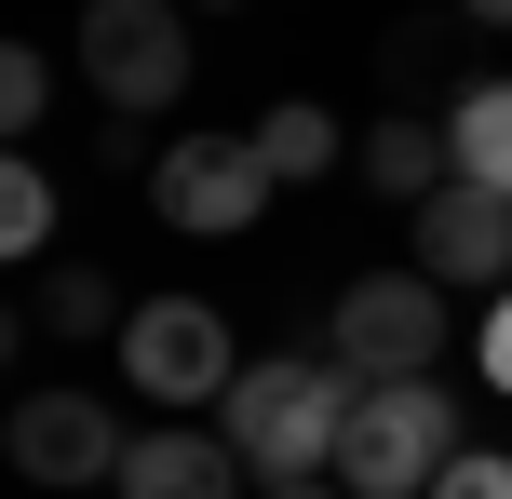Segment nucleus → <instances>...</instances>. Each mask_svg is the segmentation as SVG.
<instances>
[{
  "label": "nucleus",
  "mask_w": 512,
  "mask_h": 499,
  "mask_svg": "<svg viewBox=\"0 0 512 499\" xmlns=\"http://www.w3.org/2000/svg\"><path fill=\"white\" fill-rule=\"evenodd\" d=\"M189 14H216V0H189Z\"/></svg>",
  "instance_id": "nucleus-20"
},
{
  "label": "nucleus",
  "mask_w": 512,
  "mask_h": 499,
  "mask_svg": "<svg viewBox=\"0 0 512 499\" xmlns=\"http://www.w3.org/2000/svg\"><path fill=\"white\" fill-rule=\"evenodd\" d=\"M405 230H418V270L432 284H512V189L445 176L432 203H405Z\"/></svg>",
  "instance_id": "nucleus-8"
},
{
  "label": "nucleus",
  "mask_w": 512,
  "mask_h": 499,
  "mask_svg": "<svg viewBox=\"0 0 512 499\" xmlns=\"http://www.w3.org/2000/svg\"><path fill=\"white\" fill-rule=\"evenodd\" d=\"M122 284H108V270L95 257H81V270H54L41 257V284H27V324H14V338H122Z\"/></svg>",
  "instance_id": "nucleus-11"
},
{
  "label": "nucleus",
  "mask_w": 512,
  "mask_h": 499,
  "mask_svg": "<svg viewBox=\"0 0 512 499\" xmlns=\"http://www.w3.org/2000/svg\"><path fill=\"white\" fill-rule=\"evenodd\" d=\"M472 351H486V392L512 405V284H499V311H486V324H472Z\"/></svg>",
  "instance_id": "nucleus-17"
},
{
  "label": "nucleus",
  "mask_w": 512,
  "mask_h": 499,
  "mask_svg": "<svg viewBox=\"0 0 512 499\" xmlns=\"http://www.w3.org/2000/svg\"><path fill=\"white\" fill-rule=\"evenodd\" d=\"M364 189H378V203H432L445 176H459V149H445V122H405V108H391V122H364Z\"/></svg>",
  "instance_id": "nucleus-10"
},
{
  "label": "nucleus",
  "mask_w": 512,
  "mask_h": 499,
  "mask_svg": "<svg viewBox=\"0 0 512 499\" xmlns=\"http://www.w3.org/2000/svg\"><path fill=\"white\" fill-rule=\"evenodd\" d=\"M459 14H472V27H512V0H459Z\"/></svg>",
  "instance_id": "nucleus-19"
},
{
  "label": "nucleus",
  "mask_w": 512,
  "mask_h": 499,
  "mask_svg": "<svg viewBox=\"0 0 512 499\" xmlns=\"http://www.w3.org/2000/svg\"><path fill=\"white\" fill-rule=\"evenodd\" d=\"M122 378H135L149 405H176V419H189V405L216 419V405H230V378H243V338H230V311H216V297H149V311L122 324Z\"/></svg>",
  "instance_id": "nucleus-5"
},
{
  "label": "nucleus",
  "mask_w": 512,
  "mask_h": 499,
  "mask_svg": "<svg viewBox=\"0 0 512 499\" xmlns=\"http://www.w3.org/2000/svg\"><path fill=\"white\" fill-rule=\"evenodd\" d=\"M432 499H512V459L499 446H459V459H445V486Z\"/></svg>",
  "instance_id": "nucleus-16"
},
{
  "label": "nucleus",
  "mask_w": 512,
  "mask_h": 499,
  "mask_svg": "<svg viewBox=\"0 0 512 499\" xmlns=\"http://www.w3.org/2000/svg\"><path fill=\"white\" fill-rule=\"evenodd\" d=\"M41 122H54V54L14 41V54H0V135H41Z\"/></svg>",
  "instance_id": "nucleus-14"
},
{
  "label": "nucleus",
  "mask_w": 512,
  "mask_h": 499,
  "mask_svg": "<svg viewBox=\"0 0 512 499\" xmlns=\"http://www.w3.org/2000/svg\"><path fill=\"white\" fill-rule=\"evenodd\" d=\"M256 499H351V486H337V473H297V486H256Z\"/></svg>",
  "instance_id": "nucleus-18"
},
{
  "label": "nucleus",
  "mask_w": 512,
  "mask_h": 499,
  "mask_svg": "<svg viewBox=\"0 0 512 499\" xmlns=\"http://www.w3.org/2000/svg\"><path fill=\"white\" fill-rule=\"evenodd\" d=\"M0 243H14V257H54V176H41V162L0 176Z\"/></svg>",
  "instance_id": "nucleus-15"
},
{
  "label": "nucleus",
  "mask_w": 512,
  "mask_h": 499,
  "mask_svg": "<svg viewBox=\"0 0 512 499\" xmlns=\"http://www.w3.org/2000/svg\"><path fill=\"white\" fill-rule=\"evenodd\" d=\"M445 149H459V176L512 189V81H472V95H445Z\"/></svg>",
  "instance_id": "nucleus-13"
},
{
  "label": "nucleus",
  "mask_w": 512,
  "mask_h": 499,
  "mask_svg": "<svg viewBox=\"0 0 512 499\" xmlns=\"http://www.w3.org/2000/svg\"><path fill=\"white\" fill-rule=\"evenodd\" d=\"M122 446H135V432L108 419L95 392H27L14 432H0V459H14L27 486H108V473H122Z\"/></svg>",
  "instance_id": "nucleus-7"
},
{
  "label": "nucleus",
  "mask_w": 512,
  "mask_h": 499,
  "mask_svg": "<svg viewBox=\"0 0 512 499\" xmlns=\"http://www.w3.org/2000/svg\"><path fill=\"white\" fill-rule=\"evenodd\" d=\"M445 297H459V284H432V270H364V284L324 311V351L351 378H432V351L459 338Z\"/></svg>",
  "instance_id": "nucleus-4"
},
{
  "label": "nucleus",
  "mask_w": 512,
  "mask_h": 499,
  "mask_svg": "<svg viewBox=\"0 0 512 499\" xmlns=\"http://www.w3.org/2000/svg\"><path fill=\"white\" fill-rule=\"evenodd\" d=\"M351 392H364V378L337 365V351H270V365H243V378H230L216 432L243 446V473H256V486H297V473H337Z\"/></svg>",
  "instance_id": "nucleus-1"
},
{
  "label": "nucleus",
  "mask_w": 512,
  "mask_h": 499,
  "mask_svg": "<svg viewBox=\"0 0 512 499\" xmlns=\"http://www.w3.org/2000/svg\"><path fill=\"white\" fill-rule=\"evenodd\" d=\"M256 162H270L283 189H310V176H337V162H351V135H337V122H324L310 95H283L270 122H256Z\"/></svg>",
  "instance_id": "nucleus-12"
},
{
  "label": "nucleus",
  "mask_w": 512,
  "mask_h": 499,
  "mask_svg": "<svg viewBox=\"0 0 512 499\" xmlns=\"http://www.w3.org/2000/svg\"><path fill=\"white\" fill-rule=\"evenodd\" d=\"M459 446H472V419L432 392V378H364L351 432H337V486L351 499H432Z\"/></svg>",
  "instance_id": "nucleus-2"
},
{
  "label": "nucleus",
  "mask_w": 512,
  "mask_h": 499,
  "mask_svg": "<svg viewBox=\"0 0 512 499\" xmlns=\"http://www.w3.org/2000/svg\"><path fill=\"white\" fill-rule=\"evenodd\" d=\"M270 162H256V135H162V162H149V203H162V230H203V243H230V230H256L270 216Z\"/></svg>",
  "instance_id": "nucleus-6"
},
{
  "label": "nucleus",
  "mask_w": 512,
  "mask_h": 499,
  "mask_svg": "<svg viewBox=\"0 0 512 499\" xmlns=\"http://www.w3.org/2000/svg\"><path fill=\"white\" fill-rule=\"evenodd\" d=\"M81 81L122 122H162L189 95V0H81Z\"/></svg>",
  "instance_id": "nucleus-3"
},
{
  "label": "nucleus",
  "mask_w": 512,
  "mask_h": 499,
  "mask_svg": "<svg viewBox=\"0 0 512 499\" xmlns=\"http://www.w3.org/2000/svg\"><path fill=\"white\" fill-rule=\"evenodd\" d=\"M108 486H122V499H243L256 473H243V446H230V432H135V446H122V473H108Z\"/></svg>",
  "instance_id": "nucleus-9"
}]
</instances>
